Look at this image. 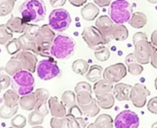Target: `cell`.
Listing matches in <instances>:
<instances>
[{"mask_svg": "<svg viewBox=\"0 0 157 128\" xmlns=\"http://www.w3.org/2000/svg\"><path fill=\"white\" fill-rule=\"evenodd\" d=\"M11 89L20 96L30 94L33 91L35 86V80L33 73L27 70H21L12 76Z\"/></svg>", "mask_w": 157, "mask_h": 128, "instance_id": "3", "label": "cell"}, {"mask_svg": "<svg viewBox=\"0 0 157 128\" xmlns=\"http://www.w3.org/2000/svg\"><path fill=\"white\" fill-rule=\"evenodd\" d=\"M40 26L37 25V24H34V23H29L25 29V31H24V35L30 39V40H33V41H35L38 33H39V31H40Z\"/></svg>", "mask_w": 157, "mask_h": 128, "instance_id": "36", "label": "cell"}, {"mask_svg": "<svg viewBox=\"0 0 157 128\" xmlns=\"http://www.w3.org/2000/svg\"><path fill=\"white\" fill-rule=\"evenodd\" d=\"M7 26L10 30V31L15 32V33H24L25 29L27 25L29 24L26 22L21 17H11L8 21H7Z\"/></svg>", "mask_w": 157, "mask_h": 128, "instance_id": "18", "label": "cell"}, {"mask_svg": "<svg viewBox=\"0 0 157 128\" xmlns=\"http://www.w3.org/2000/svg\"><path fill=\"white\" fill-rule=\"evenodd\" d=\"M151 64L155 69H157V51L153 53V54L151 58Z\"/></svg>", "mask_w": 157, "mask_h": 128, "instance_id": "53", "label": "cell"}, {"mask_svg": "<svg viewBox=\"0 0 157 128\" xmlns=\"http://www.w3.org/2000/svg\"><path fill=\"white\" fill-rule=\"evenodd\" d=\"M34 110L36 112H38L40 114H42L43 116H44V117L50 112L48 103H46V101H38Z\"/></svg>", "mask_w": 157, "mask_h": 128, "instance_id": "46", "label": "cell"}, {"mask_svg": "<svg viewBox=\"0 0 157 128\" xmlns=\"http://www.w3.org/2000/svg\"><path fill=\"white\" fill-rule=\"evenodd\" d=\"M48 24L55 31L61 32L67 31L71 24L69 12L64 9H54L49 15Z\"/></svg>", "mask_w": 157, "mask_h": 128, "instance_id": "6", "label": "cell"}, {"mask_svg": "<svg viewBox=\"0 0 157 128\" xmlns=\"http://www.w3.org/2000/svg\"><path fill=\"white\" fill-rule=\"evenodd\" d=\"M127 72L128 69L124 64L117 63L107 67L103 72V77L112 84L118 83L127 76Z\"/></svg>", "mask_w": 157, "mask_h": 128, "instance_id": "11", "label": "cell"}, {"mask_svg": "<svg viewBox=\"0 0 157 128\" xmlns=\"http://www.w3.org/2000/svg\"><path fill=\"white\" fill-rule=\"evenodd\" d=\"M151 127H153V128H155V127H157V122H155L152 125H151Z\"/></svg>", "mask_w": 157, "mask_h": 128, "instance_id": "57", "label": "cell"}, {"mask_svg": "<svg viewBox=\"0 0 157 128\" xmlns=\"http://www.w3.org/2000/svg\"><path fill=\"white\" fill-rule=\"evenodd\" d=\"M76 50V42L69 36L59 34L56 35L50 50L53 57L59 60H66L70 58Z\"/></svg>", "mask_w": 157, "mask_h": 128, "instance_id": "2", "label": "cell"}, {"mask_svg": "<svg viewBox=\"0 0 157 128\" xmlns=\"http://www.w3.org/2000/svg\"><path fill=\"white\" fill-rule=\"evenodd\" d=\"M151 91L142 84L137 83L132 87L130 93V101L137 108H142L147 104V97L150 96Z\"/></svg>", "mask_w": 157, "mask_h": 128, "instance_id": "12", "label": "cell"}, {"mask_svg": "<svg viewBox=\"0 0 157 128\" xmlns=\"http://www.w3.org/2000/svg\"><path fill=\"white\" fill-rule=\"evenodd\" d=\"M72 71L78 76L86 75L89 70V64L83 59H78L72 63Z\"/></svg>", "mask_w": 157, "mask_h": 128, "instance_id": "31", "label": "cell"}, {"mask_svg": "<svg viewBox=\"0 0 157 128\" xmlns=\"http://www.w3.org/2000/svg\"><path fill=\"white\" fill-rule=\"evenodd\" d=\"M109 17L115 24L128 22L133 12L130 3L127 0H115L110 5Z\"/></svg>", "mask_w": 157, "mask_h": 128, "instance_id": "4", "label": "cell"}, {"mask_svg": "<svg viewBox=\"0 0 157 128\" xmlns=\"http://www.w3.org/2000/svg\"><path fill=\"white\" fill-rule=\"evenodd\" d=\"M87 127H89V128H93V127L111 128V127H115V126H114L113 119L109 114H101L97 117V119L95 120V122L94 123H90Z\"/></svg>", "mask_w": 157, "mask_h": 128, "instance_id": "22", "label": "cell"}, {"mask_svg": "<svg viewBox=\"0 0 157 128\" xmlns=\"http://www.w3.org/2000/svg\"><path fill=\"white\" fill-rule=\"evenodd\" d=\"M50 126L52 128H63L67 127V121L66 117H52L50 121Z\"/></svg>", "mask_w": 157, "mask_h": 128, "instance_id": "43", "label": "cell"}, {"mask_svg": "<svg viewBox=\"0 0 157 128\" xmlns=\"http://www.w3.org/2000/svg\"><path fill=\"white\" fill-rule=\"evenodd\" d=\"M94 56L95 58L100 61V62H105L109 59L110 57V51L107 47H104L98 51H95L94 52Z\"/></svg>", "mask_w": 157, "mask_h": 128, "instance_id": "44", "label": "cell"}, {"mask_svg": "<svg viewBox=\"0 0 157 128\" xmlns=\"http://www.w3.org/2000/svg\"><path fill=\"white\" fill-rule=\"evenodd\" d=\"M37 104V99L34 92H32L27 95L21 96L20 99V107L27 112H32L35 109Z\"/></svg>", "mask_w": 157, "mask_h": 128, "instance_id": "20", "label": "cell"}, {"mask_svg": "<svg viewBox=\"0 0 157 128\" xmlns=\"http://www.w3.org/2000/svg\"><path fill=\"white\" fill-rule=\"evenodd\" d=\"M17 0H0V17L10 15L15 6Z\"/></svg>", "mask_w": 157, "mask_h": 128, "instance_id": "34", "label": "cell"}, {"mask_svg": "<svg viewBox=\"0 0 157 128\" xmlns=\"http://www.w3.org/2000/svg\"><path fill=\"white\" fill-rule=\"evenodd\" d=\"M17 57L22 65V68L24 70L30 71L32 73H34L37 68L38 59L34 53L30 51H20L17 54L14 55Z\"/></svg>", "mask_w": 157, "mask_h": 128, "instance_id": "15", "label": "cell"}, {"mask_svg": "<svg viewBox=\"0 0 157 128\" xmlns=\"http://www.w3.org/2000/svg\"><path fill=\"white\" fill-rule=\"evenodd\" d=\"M44 116H43L38 112L33 110V112H32L28 116V123L32 126L41 125L44 123Z\"/></svg>", "mask_w": 157, "mask_h": 128, "instance_id": "39", "label": "cell"}, {"mask_svg": "<svg viewBox=\"0 0 157 128\" xmlns=\"http://www.w3.org/2000/svg\"><path fill=\"white\" fill-rule=\"evenodd\" d=\"M27 123V120L26 118L21 115V114H18V115H14L10 121V124L12 127L15 128H22L26 125Z\"/></svg>", "mask_w": 157, "mask_h": 128, "instance_id": "41", "label": "cell"}, {"mask_svg": "<svg viewBox=\"0 0 157 128\" xmlns=\"http://www.w3.org/2000/svg\"><path fill=\"white\" fill-rule=\"evenodd\" d=\"M56 38V34L54 30L49 26V24H44L41 26L39 33L35 39L37 47H38V54L41 56H50V50L52 43Z\"/></svg>", "mask_w": 157, "mask_h": 128, "instance_id": "5", "label": "cell"}, {"mask_svg": "<svg viewBox=\"0 0 157 128\" xmlns=\"http://www.w3.org/2000/svg\"><path fill=\"white\" fill-rule=\"evenodd\" d=\"M83 112L78 104L69 108L67 115L65 116L67 121V127H86L87 123L83 118Z\"/></svg>", "mask_w": 157, "mask_h": 128, "instance_id": "13", "label": "cell"}, {"mask_svg": "<svg viewBox=\"0 0 157 128\" xmlns=\"http://www.w3.org/2000/svg\"><path fill=\"white\" fill-rule=\"evenodd\" d=\"M19 107L16 108H10L5 104H3L0 107V118L2 119H10L12 118L18 112Z\"/></svg>", "mask_w": 157, "mask_h": 128, "instance_id": "38", "label": "cell"}, {"mask_svg": "<svg viewBox=\"0 0 157 128\" xmlns=\"http://www.w3.org/2000/svg\"><path fill=\"white\" fill-rule=\"evenodd\" d=\"M147 1L151 4H157V0H147Z\"/></svg>", "mask_w": 157, "mask_h": 128, "instance_id": "55", "label": "cell"}, {"mask_svg": "<svg viewBox=\"0 0 157 128\" xmlns=\"http://www.w3.org/2000/svg\"><path fill=\"white\" fill-rule=\"evenodd\" d=\"M82 38L86 42L88 48L93 51H98L105 47L106 44L103 35L99 31L96 27L94 26H86L82 31Z\"/></svg>", "mask_w": 157, "mask_h": 128, "instance_id": "9", "label": "cell"}, {"mask_svg": "<svg viewBox=\"0 0 157 128\" xmlns=\"http://www.w3.org/2000/svg\"><path fill=\"white\" fill-rule=\"evenodd\" d=\"M140 125V118L138 114L130 110L119 112L114 122L117 128H137Z\"/></svg>", "mask_w": 157, "mask_h": 128, "instance_id": "10", "label": "cell"}, {"mask_svg": "<svg viewBox=\"0 0 157 128\" xmlns=\"http://www.w3.org/2000/svg\"><path fill=\"white\" fill-rule=\"evenodd\" d=\"M128 23L134 29H141L147 23V16L142 12H134Z\"/></svg>", "mask_w": 157, "mask_h": 128, "instance_id": "28", "label": "cell"}, {"mask_svg": "<svg viewBox=\"0 0 157 128\" xmlns=\"http://www.w3.org/2000/svg\"><path fill=\"white\" fill-rule=\"evenodd\" d=\"M67 0H50V5L54 9L61 8L66 4Z\"/></svg>", "mask_w": 157, "mask_h": 128, "instance_id": "49", "label": "cell"}, {"mask_svg": "<svg viewBox=\"0 0 157 128\" xmlns=\"http://www.w3.org/2000/svg\"><path fill=\"white\" fill-rule=\"evenodd\" d=\"M80 108L82 109L83 113L88 117H95L101 110V107L99 106L96 99H93V101L89 104L81 106Z\"/></svg>", "mask_w": 157, "mask_h": 128, "instance_id": "30", "label": "cell"}, {"mask_svg": "<svg viewBox=\"0 0 157 128\" xmlns=\"http://www.w3.org/2000/svg\"><path fill=\"white\" fill-rule=\"evenodd\" d=\"M96 6H98L99 8H105V7H108L111 5L112 0H94Z\"/></svg>", "mask_w": 157, "mask_h": 128, "instance_id": "50", "label": "cell"}, {"mask_svg": "<svg viewBox=\"0 0 157 128\" xmlns=\"http://www.w3.org/2000/svg\"><path fill=\"white\" fill-rule=\"evenodd\" d=\"M151 42L155 47H157V30L152 31V33L151 35Z\"/></svg>", "mask_w": 157, "mask_h": 128, "instance_id": "54", "label": "cell"}, {"mask_svg": "<svg viewBox=\"0 0 157 128\" xmlns=\"http://www.w3.org/2000/svg\"><path fill=\"white\" fill-rule=\"evenodd\" d=\"M96 100H97L99 106L102 109L109 110L115 105L116 98L114 94H112V92H107V93H104L101 95H96Z\"/></svg>", "mask_w": 157, "mask_h": 128, "instance_id": "21", "label": "cell"}, {"mask_svg": "<svg viewBox=\"0 0 157 128\" xmlns=\"http://www.w3.org/2000/svg\"><path fill=\"white\" fill-rule=\"evenodd\" d=\"M103 72H104V69H103V68L101 66L94 65L89 68V70H88V72L86 73L85 76H86V79H87L88 81L96 82L103 76Z\"/></svg>", "mask_w": 157, "mask_h": 128, "instance_id": "32", "label": "cell"}, {"mask_svg": "<svg viewBox=\"0 0 157 128\" xmlns=\"http://www.w3.org/2000/svg\"><path fill=\"white\" fill-rule=\"evenodd\" d=\"M127 68H128V72L132 76H139L143 71L142 65L138 62H134V63L129 64V65L127 66Z\"/></svg>", "mask_w": 157, "mask_h": 128, "instance_id": "42", "label": "cell"}, {"mask_svg": "<svg viewBox=\"0 0 157 128\" xmlns=\"http://www.w3.org/2000/svg\"><path fill=\"white\" fill-rule=\"evenodd\" d=\"M13 39V32L8 28L7 24L0 25V45H6Z\"/></svg>", "mask_w": 157, "mask_h": 128, "instance_id": "35", "label": "cell"}, {"mask_svg": "<svg viewBox=\"0 0 157 128\" xmlns=\"http://www.w3.org/2000/svg\"><path fill=\"white\" fill-rule=\"evenodd\" d=\"M20 99L21 96L16 93L12 89L11 90H8L4 95H3V101H4V104L10 107V108H16L19 107L20 105Z\"/></svg>", "mask_w": 157, "mask_h": 128, "instance_id": "24", "label": "cell"}, {"mask_svg": "<svg viewBox=\"0 0 157 128\" xmlns=\"http://www.w3.org/2000/svg\"><path fill=\"white\" fill-rule=\"evenodd\" d=\"M18 41L20 42L21 51H30V52H33V53L38 54V47H37L35 41L28 39L24 34L21 35L18 38Z\"/></svg>", "mask_w": 157, "mask_h": 128, "instance_id": "27", "label": "cell"}, {"mask_svg": "<svg viewBox=\"0 0 157 128\" xmlns=\"http://www.w3.org/2000/svg\"><path fill=\"white\" fill-rule=\"evenodd\" d=\"M0 91H1V90H0Z\"/></svg>", "mask_w": 157, "mask_h": 128, "instance_id": "58", "label": "cell"}, {"mask_svg": "<svg viewBox=\"0 0 157 128\" xmlns=\"http://www.w3.org/2000/svg\"><path fill=\"white\" fill-rule=\"evenodd\" d=\"M134 46V55L137 59V62L141 65L149 64L153 53L157 51V47H155L151 42H149L148 39H143L135 42Z\"/></svg>", "mask_w": 157, "mask_h": 128, "instance_id": "8", "label": "cell"}, {"mask_svg": "<svg viewBox=\"0 0 157 128\" xmlns=\"http://www.w3.org/2000/svg\"><path fill=\"white\" fill-rule=\"evenodd\" d=\"M128 37V30L123 24H114L112 28V39L122 42Z\"/></svg>", "mask_w": 157, "mask_h": 128, "instance_id": "25", "label": "cell"}, {"mask_svg": "<svg viewBox=\"0 0 157 128\" xmlns=\"http://www.w3.org/2000/svg\"><path fill=\"white\" fill-rule=\"evenodd\" d=\"M154 87H155V89H156V90H157V77H156V79H155V80H154Z\"/></svg>", "mask_w": 157, "mask_h": 128, "instance_id": "56", "label": "cell"}, {"mask_svg": "<svg viewBox=\"0 0 157 128\" xmlns=\"http://www.w3.org/2000/svg\"><path fill=\"white\" fill-rule=\"evenodd\" d=\"M19 12L28 23H37L44 20L46 7L44 0H25L20 6Z\"/></svg>", "mask_w": 157, "mask_h": 128, "instance_id": "1", "label": "cell"}, {"mask_svg": "<svg viewBox=\"0 0 157 128\" xmlns=\"http://www.w3.org/2000/svg\"><path fill=\"white\" fill-rule=\"evenodd\" d=\"M34 94L38 101H47L50 98V93L46 89H38L34 91Z\"/></svg>", "mask_w": 157, "mask_h": 128, "instance_id": "45", "label": "cell"}, {"mask_svg": "<svg viewBox=\"0 0 157 128\" xmlns=\"http://www.w3.org/2000/svg\"><path fill=\"white\" fill-rule=\"evenodd\" d=\"M114 90L113 84L110 83L109 81H107L106 79H99L97 80L93 88L94 93L95 95H101L104 93H107V92H112Z\"/></svg>", "mask_w": 157, "mask_h": 128, "instance_id": "23", "label": "cell"}, {"mask_svg": "<svg viewBox=\"0 0 157 128\" xmlns=\"http://www.w3.org/2000/svg\"><path fill=\"white\" fill-rule=\"evenodd\" d=\"M147 109L150 112L153 114H157V96L152 97L147 102Z\"/></svg>", "mask_w": 157, "mask_h": 128, "instance_id": "47", "label": "cell"}, {"mask_svg": "<svg viewBox=\"0 0 157 128\" xmlns=\"http://www.w3.org/2000/svg\"><path fill=\"white\" fill-rule=\"evenodd\" d=\"M93 92L94 90H81L76 91V97H77V104L78 107L87 105L93 101Z\"/></svg>", "mask_w": 157, "mask_h": 128, "instance_id": "26", "label": "cell"}, {"mask_svg": "<svg viewBox=\"0 0 157 128\" xmlns=\"http://www.w3.org/2000/svg\"><path fill=\"white\" fill-rule=\"evenodd\" d=\"M11 85V78L6 72L5 68H0V90H7Z\"/></svg>", "mask_w": 157, "mask_h": 128, "instance_id": "37", "label": "cell"}, {"mask_svg": "<svg viewBox=\"0 0 157 128\" xmlns=\"http://www.w3.org/2000/svg\"><path fill=\"white\" fill-rule=\"evenodd\" d=\"M61 101L65 104V106L69 109L75 105H77V97L76 93L71 90H66L63 92L61 96Z\"/></svg>", "mask_w": 157, "mask_h": 128, "instance_id": "33", "label": "cell"}, {"mask_svg": "<svg viewBox=\"0 0 157 128\" xmlns=\"http://www.w3.org/2000/svg\"><path fill=\"white\" fill-rule=\"evenodd\" d=\"M48 107L52 117H65L67 113L65 104L58 100L57 97H50L48 100Z\"/></svg>", "mask_w": 157, "mask_h": 128, "instance_id": "16", "label": "cell"}, {"mask_svg": "<svg viewBox=\"0 0 157 128\" xmlns=\"http://www.w3.org/2000/svg\"><path fill=\"white\" fill-rule=\"evenodd\" d=\"M134 62H137V59L134 55V53H131L129 54H128L126 57H125V64H126V66L129 65V64L131 63H134Z\"/></svg>", "mask_w": 157, "mask_h": 128, "instance_id": "52", "label": "cell"}, {"mask_svg": "<svg viewBox=\"0 0 157 128\" xmlns=\"http://www.w3.org/2000/svg\"><path fill=\"white\" fill-rule=\"evenodd\" d=\"M4 68H5L6 72L10 76H14L16 73H18L19 71L23 69L21 61L17 57H15V56H13L12 58H10L9 60V62L6 64V66Z\"/></svg>", "mask_w": 157, "mask_h": 128, "instance_id": "29", "label": "cell"}, {"mask_svg": "<svg viewBox=\"0 0 157 128\" xmlns=\"http://www.w3.org/2000/svg\"><path fill=\"white\" fill-rule=\"evenodd\" d=\"M143 39H148L147 35L144 33V32H141V31H139V32H136L134 35H133V38H132V42H133V44L140 40H143Z\"/></svg>", "mask_w": 157, "mask_h": 128, "instance_id": "48", "label": "cell"}, {"mask_svg": "<svg viewBox=\"0 0 157 128\" xmlns=\"http://www.w3.org/2000/svg\"><path fill=\"white\" fill-rule=\"evenodd\" d=\"M6 50H7V52H8L10 54H11V55H15V54H17L20 51H21L20 42H19V41H18V38H17V39H12L10 42H9L6 44Z\"/></svg>", "mask_w": 157, "mask_h": 128, "instance_id": "40", "label": "cell"}, {"mask_svg": "<svg viewBox=\"0 0 157 128\" xmlns=\"http://www.w3.org/2000/svg\"><path fill=\"white\" fill-rule=\"evenodd\" d=\"M68 2L74 7L80 8V7H82L84 4H86L87 0H68Z\"/></svg>", "mask_w": 157, "mask_h": 128, "instance_id": "51", "label": "cell"}, {"mask_svg": "<svg viewBox=\"0 0 157 128\" xmlns=\"http://www.w3.org/2000/svg\"><path fill=\"white\" fill-rule=\"evenodd\" d=\"M132 86L125 83H117L113 90V94L118 101H126L130 100Z\"/></svg>", "mask_w": 157, "mask_h": 128, "instance_id": "17", "label": "cell"}, {"mask_svg": "<svg viewBox=\"0 0 157 128\" xmlns=\"http://www.w3.org/2000/svg\"><path fill=\"white\" fill-rule=\"evenodd\" d=\"M99 9L98 6L93 3H88L85 6L82 7L81 9V14L83 20L87 21H93L97 19V16L99 15Z\"/></svg>", "mask_w": 157, "mask_h": 128, "instance_id": "19", "label": "cell"}, {"mask_svg": "<svg viewBox=\"0 0 157 128\" xmlns=\"http://www.w3.org/2000/svg\"><path fill=\"white\" fill-rule=\"evenodd\" d=\"M36 72L39 79L44 81L58 78L61 75V70L59 67L52 58L41 60L37 64Z\"/></svg>", "mask_w": 157, "mask_h": 128, "instance_id": "7", "label": "cell"}, {"mask_svg": "<svg viewBox=\"0 0 157 128\" xmlns=\"http://www.w3.org/2000/svg\"><path fill=\"white\" fill-rule=\"evenodd\" d=\"M114 21L110 19L109 16H100L95 20V27L99 30L105 43H109L112 39V28L114 26Z\"/></svg>", "mask_w": 157, "mask_h": 128, "instance_id": "14", "label": "cell"}]
</instances>
